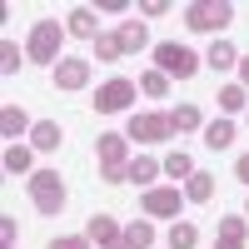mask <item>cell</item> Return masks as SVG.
Segmentation results:
<instances>
[{
	"label": "cell",
	"mask_w": 249,
	"mask_h": 249,
	"mask_svg": "<svg viewBox=\"0 0 249 249\" xmlns=\"http://www.w3.org/2000/svg\"><path fill=\"white\" fill-rule=\"evenodd\" d=\"M234 130H239V124H234L230 115H219V120L204 124V144H210V150H230V144H234Z\"/></svg>",
	"instance_id": "17"
},
{
	"label": "cell",
	"mask_w": 249,
	"mask_h": 249,
	"mask_svg": "<svg viewBox=\"0 0 249 249\" xmlns=\"http://www.w3.org/2000/svg\"><path fill=\"white\" fill-rule=\"evenodd\" d=\"M60 45H65V25H55V20H35L30 25V40H25V60L35 65H60Z\"/></svg>",
	"instance_id": "1"
},
{
	"label": "cell",
	"mask_w": 249,
	"mask_h": 249,
	"mask_svg": "<svg viewBox=\"0 0 249 249\" xmlns=\"http://www.w3.org/2000/svg\"><path fill=\"white\" fill-rule=\"evenodd\" d=\"M85 234H90V244H95V249H124V230H120L110 214H95Z\"/></svg>",
	"instance_id": "10"
},
{
	"label": "cell",
	"mask_w": 249,
	"mask_h": 249,
	"mask_svg": "<svg viewBox=\"0 0 249 249\" xmlns=\"http://www.w3.org/2000/svg\"><path fill=\"white\" fill-rule=\"evenodd\" d=\"M120 55H124V50H120V35H115V30H105V35L95 40V60H100V65H115Z\"/></svg>",
	"instance_id": "26"
},
{
	"label": "cell",
	"mask_w": 249,
	"mask_h": 249,
	"mask_svg": "<svg viewBox=\"0 0 249 249\" xmlns=\"http://www.w3.org/2000/svg\"><path fill=\"white\" fill-rule=\"evenodd\" d=\"M160 175H164L160 160H150V155H135V160H130V184H140V190H155Z\"/></svg>",
	"instance_id": "16"
},
{
	"label": "cell",
	"mask_w": 249,
	"mask_h": 249,
	"mask_svg": "<svg viewBox=\"0 0 249 249\" xmlns=\"http://www.w3.org/2000/svg\"><path fill=\"white\" fill-rule=\"evenodd\" d=\"M170 130H175V135L204 130V115H199V105H175V110H170Z\"/></svg>",
	"instance_id": "18"
},
{
	"label": "cell",
	"mask_w": 249,
	"mask_h": 249,
	"mask_svg": "<svg viewBox=\"0 0 249 249\" xmlns=\"http://www.w3.org/2000/svg\"><path fill=\"white\" fill-rule=\"evenodd\" d=\"M214 249H249V244H239V239H214Z\"/></svg>",
	"instance_id": "34"
},
{
	"label": "cell",
	"mask_w": 249,
	"mask_h": 249,
	"mask_svg": "<svg viewBox=\"0 0 249 249\" xmlns=\"http://www.w3.org/2000/svg\"><path fill=\"white\" fill-rule=\"evenodd\" d=\"M0 135H5V144H20V135H30V115L20 105H5L0 110Z\"/></svg>",
	"instance_id": "13"
},
{
	"label": "cell",
	"mask_w": 249,
	"mask_h": 249,
	"mask_svg": "<svg viewBox=\"0 0 249 249\" xmlns=\"http://www.w3.org/2000/svg\"><path fill=\"white\" fill-rule=\"evenodd\" d=\"M239 80L249 85V55H239Z\"/></svg>",
	"instance_id": "35"
},
{
	"label": "cell",
	"mask_w": 249,
	"mask_h": 249,
	"mask_svg": "<svg viewBox=\"0 0 249 249\" xmlns=\"http://www.w3.org/2000/svg\"><path fill=\"white\" fill-rule=\"evenodd\" d=\"M214 199V175L210 170H195L184 179V204H210Z\"/></svg>",
	"instance_id": "15"
},
{
	"label": "cell",
	"mask_w": 249,
	"mask_h": 249,
	"mask_svg": "<svg viewBox=\"0 0 249 249\" xmlns=\"http://www.w3.org/2000/svg\"><path fill=\"white\" fill-rule=\"evenodd\" d=\"M244 219H249V204H244Z\"/></svg>",
	"instance_id": "36"
},
{
	"label": "cell",
	"mask_w": 249,
	"mask_h": 249,
	"mask_svg": "<svg viewBox=\"0 0 249 249\" xmlns=\"http://www.w3.org/2000/svg\"><path fill=\"white\" fill-rule=\"evenodd\" d=\"M244 234H249V219L244 214H224L219 219V239H239L244 244Z\"/></svg>",
	"instance_id": "28"
},
{
	"label": "cell",
	"mask_w": 249,
	"mask_h": 249,
	"mask_svg": "<svg viewBox=\"0 0 249 249\" xmlns=\"http://www.w3.org/2000/svg\"><path fill=\"white\" fill-rule=\"evenodd\" d=\"M65 30H70V35H80V40H100V35H105V30H100L95 5H75V10L65 15Z\"/></svg>",
	"instance_id": "11"
},
{
	"label": "cell",
	"mask_w": 249,
	"mask_h": 249,
	"mask_svg": "<svg viewBox=\"0 0 249 249\" xmlns=\"http://www.w3.org/2000/svg\"><path fill=\"white\" fill-rule=\"evenodd\" d=\"M15 234H20V230H15V219L5 214V219H0V244H5V249H15Z\"/></svg>",
	"instance_id": "31"
},
{
	"label": "cell",
	"mask_w": 249,
	"mask_h": 249,
	"mask_svg": "<svg viewBox=\"0 0 249 249\" xmlns=\"http://www.w3.org/2000/svg\"><path fill=\"white\" fill-rule=\"evenodd\" d=\"M95 155H100V170H110V164H130V140L124 130H105L95 140Z\"/></svg>",
	"instance_id": "8"
},
{
	"label": "cell",
	"mask_w": 249,
	"mask_h": 249,
	"mask_svg": "<svg viewBox=\"0 0 249 249\" xmlns=\"http://www.w3.org/2000/svg\"><path fill=\"white\" fill-rule=\"evenodd\" d=\"M164 10H170L164 0H140V15H144V20H155V15H164Z\"/></svg>",
	"instance_id": "32"
},
{
	"label": "cell",
	"mask_w": 249,
	"mask_h": 249,
	"mask_svg": "<svg viewBox=\"0 0 249 249\" xmlns=\"http://www.w3.org/2000/svg\"><path fill=\"white\" fill-rule=\"evenodd\" d=\"M20 65H25V45H15V40H0V75H15Z\"/></svg>",
	"instance_id": "22"
},
{
	"label": "cell",
	"mask_w": 249,
	"mask_h": 249,
	"mask_svg": "<svg viewBox=\"0 0 249 249\" xmlns=\"http://www.w3.org/2000/svg\"><path fill=\"white\" fill-rule=\"evenodd\" d=\"M60 140H65V130H60L55 120H35V124H30V150H35V155H55Z\"/></svg>",
	"instance_id": "12"
},
{
	"label": "cell",
	"mask_w": 249,
	"mask_h": 249,
	"mask_svg": "<svg viewBox=\"0 0 249 249\" xmlns=\"http://www.w3.org/2000/svg\"><path fill=\"white\" fill-rule=\"evenodd\" d=\"M140 210H144V219H170L175 224V214L184 210V195L175 190V184H155V190L140 195Z\"/></svg>",
	"instance_id": "7"
},
{
	"label": "cell",
	"mask_w": 249,
	"mask_h": 249,
	"mask_svg": "<svg viewBox=\"0 0 249 249\" xmlns=\"http://www.w3.org/2000/svg\"><path fill=\"white\" fill-rule=\"evenodd\" d=\"M219 110L230 115V120H234L239 110H249V95H244V85H224V90H219Z\"/></svg>",
	"instance_id": "24"
},
{
	"label": "cell",
	"mask_w": 249,
	"mask_h": 249,
	"mask_svg": "<svg viewBox=\"0 0 249 249\" xmlns=\"http://www.w3.org/2000/svg\"><path fill=\"white\" fill-rule=\"evenodd\" d=\"M30 164H35V150H30V144H5V170H10V175H35Z\"/></svg>",
	"instance_id": "20"
},
{
	"label": "cell",
	"mask_w": 249,
	"mask_h": 249,
	"mask_svg": "<svg viewBox=\"0 0 249 249\" xmlns=\"http://www.w3.org/2000/svg\"><path fill=\"white\" fill-rule=\"evenodd\" d=\"M234 65H239V45L214 40V45H210V70H234Z\"/></svg>",
	"instance_id": "21"
},
{
	"label": "cell",
	"mask_w": 249,
	"mask_h": 249,
	"mask_svg": "<svg viewBox=\"0 0 249 249\" xmlns=\"http://www.w3.org/2000/svg\"><path fill=\"white\" fill-rule=\"evenodd\" d=\"M155 244V219H130L124 224V249H150Z\"/></svg>",
	"instance_id": "19"
},
{
	"label": "cell",
	"mask_w": 249,
	"mask_h": 249,
	"mask_svg": "<svg viewBox=\"0 0 249 249\" xmlns=\"http://www.w3.org/2000/svg\"><path fill=\"white\" fill-rule=\"evenodd\" d=\"M175 130H170V115L164 110H144V115H135L130 110V124H124V140H140V144H160V140H170Z\"/></svg>",
	"instance_id": "6"
},
{
	"label": "cell",
	"mask_w": 249,
	"mask_h": 249,
	"mask_svg": "<svg viewBox=\"0 0 249 249\" xmlns=\"http://www.w3.org/2000/svg\"><path fill=\"white\" fill-rule=\"evenodd\" d=\"M135 95H140V85H135V80L110 75L105 85H95V95H90V110H95V115H124V110L135 105Z\"/></svg>",
	"instance_id": "3"
},
{
	"label": "cell",
	"mask_w": 249,
	"mask_h": 249,
	"mask_svg": "<svg viewBox=\"0 0 249 249\" xmlns=\"http://www.w3.org/2000/svg\"><path fill=\"white\" fill-rule=\"evenodd\" d=\"M90 85V60H75V55H65L55 65V90H85Z\"/></svg>",
	"instance_id": "9"
},
{
	"label": "cell",
	"mask_w": 249,
	"mask_h": 249,
	"mask_svg": "<svg viewBox=\"0 0 249 249\" xmlns=\"http://www.w3.org/2000/svg\"><path fill=\"white\" fill-rule=\"evenodd\" d=\"M195 244H199V230L190 219H175L170 224V249H195Z\"/></svg>",
	"instance_id": "25"
},
{
	"label": "cell",
	"mask_w": 249,
	"mask_h": 249,
	"mask_svg": "<svg viewBox=\"0 0 249 249\" xmlns=\"http://www.w3.org/2000/svg\"><path fill=\"white\" fill-rule=\"evenodd\" d=\"M115 35H120V50L124 55H140L144 45H150V25H144V20H124Z\"/></svg>",
	"instance_id": "14"
},
{
	"label": "cell",
	"mask_w": 249,
	"mask_h": 249,
	"mask_svg": "<svg viewBox=\"0 0 249 249\" xmlns=\"http://www.w3.org/2000/svg\"><path fill=\"white\" fill-rule=\"evenodd\" d=\"M234 20V5L230 0H195L190 10H184V25H190L195 35H210V30H224Z\"/></svg>",
	"instance_id": "5"
},
{
	"label": "cell",
	"mask_w": 249,
	"mask_h": 249,
	"mask_svg": "<svg viewBox=\"0 0 249 249\" xmlns=\"http://www.w3.org/2000/svg\"><path fill=\"white\" fill-rule=\"evenodd\" d=\"M45 249H95V244H90V234H60V239H50Z\"/></svg>",
	"instance_id": "29"
},
{
	"label": "cell",
	"mask_w": 249,
	"mask_h": 249,
	"mask_svg": "<svg viewBox=\"0 0 249 249\" xmlns=\"http://www.w3.org/2000/svg\"><path fill=\"white\" fill-rule=\"evenodd\" d=\"M135 85H140V95H150V100H164V95H170V75H160V70H144V75L135 80Z\"/></svg>",
	"instance_id": "23"
},
{
	"label": "cell",
	"mask_w": 249,
	"mask_h": 249,
	"mask_svg": "<svg viewBox=\"0 0 249 249\" xmlns=\"http://www.w3.org/2000/svg\"><path fill=\"white\" fill-rule=\"evenodd\" d=\"M150 55H155V70L170 75V80H195L199 75V55L190 45H179V40H160Z\"/></svg>",
	"instance_id": "2"
},
{
	"label": "cell",
	"mask_w": 249,
	"mask_h": 249,
	"mask_svg": "<svg viewBox=\"0 0 249 249\" xmlns=\"http://www.w3.org/2000/svg\"><path fill=\"white\" fill-rule=\"evenodd\" d=\"M164 175H170V184H175V179H190V175H195V160L184 155V150H175L170 160H164Z\"/></svg>",
	"instance_id": "27"
},
{
	"label": "cell",
	"mask_w": 249,
	"mask_h": 249,
	"mask_svg": "<svg viewBox=\"0 0 249 249\" xmlns=\"http://www.w3.org/2000/svg\"><path fill=\"white\" fill-rule=\"evenodd\" d=\"M234 179H239V184H249V150L234 160Z\"/></svg>",
	"instance_id": "33"
},
{
	"label": "cell",
	"mask_w": 249,
	"mask_h": 249,
	"mask_svg": "<svg viewBox=\"0 0 249 249\" xmlns=\"http://www.w3.org/2000/svg\"><path fill=\"white\" fill-rule=\"evenodd\" d=\"M105 175V184H130V164H110V170H100Z\"/></svg>",
	"instance_id": "30"
},
{
	"label": "cell",
	"mask_w": 249,
	"mask_h": 249,
	"mask_svg": "<svg viewBox=\"0 0 249 249\" xmlns=\"http://www.w3.org/2000/svg\"><path fill=\"white\" fill-rule=\"evenodd\" d=\"M25 190H30V204L40 214H60L65 210V179H60L55 170H35Z\"/></svg>",
	"instance_id": "4"
}]
</instances>
